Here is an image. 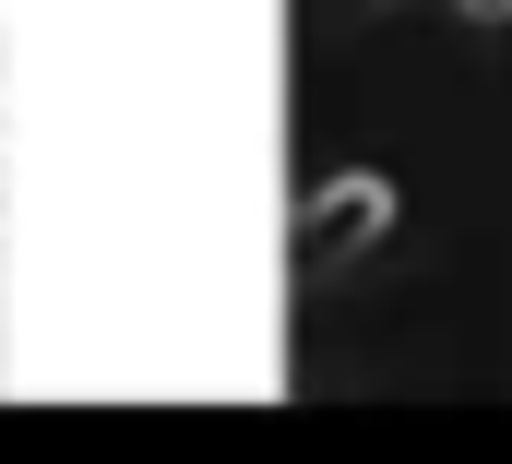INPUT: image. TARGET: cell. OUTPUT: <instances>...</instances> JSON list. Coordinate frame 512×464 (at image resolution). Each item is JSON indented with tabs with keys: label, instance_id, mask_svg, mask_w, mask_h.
<instances>
[{
	"label": "cell",
	"instance_id": "1",
	"mask_svg": "<svg viewBox=\"0 0 512 464\" xmlns=\"http://www.w3.org/2000/svg\"><path fill=\"white\" fill-rule=\"evenodd\" d=\"M382 227H393V179L382 167H346V179H322V191L298 203V238H286V250H298V274H334V262H358Z\"/></svg>",
	"mask_w": 512,
	"mask_h": 464
},
{
	"label": "cell",
	"instance_id": "2",
	"mask_svg": "<svg viewBox=\"0 0 512 464\" xmlns=\"http://www.w3.org/2000/svg\"><path fill=\"white\" fill-rule=\"evenodd\" d=\"M441 12H465V24H512V0H441Z\"/></svg>",
	"mask_w": 512,
	"mask_h": 464
}]
</instances>
